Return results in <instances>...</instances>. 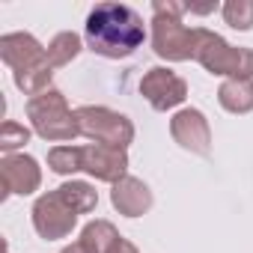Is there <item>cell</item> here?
Wrapping results in <instances>:
<instances>
[{
    "label": "cell",
    "mask_w": 253,
    "mask_h": 253,
    "mask_svg": "<svg viewBox=\"0 0 253 253\" xmlns=\"http://www.w3.org/2000/svg\"><path fill=\"white\" fill-rule=\"evenodd\" d=\"M140 95L152 104V110H173L188 98V84L167 66H155L140 81Z\"/></svg>",
    "instance_id": "cell-7"
},
{
    "label": "cell",
    "mask_w": 253,
    "mask_h": 253,
    "mask_svg": "<svg viewBox=\"0 0 253 253\" xmlns=\"http://www.w3.org/2000/svg\"><path fill=\"white\" fill-rule=\"evenodd\" d=\"M57 194L66 200V206H72L78 214H89L95 211L98 206V191L89 185V182H78V179H69L57 188Z\"/></svg>",
    "instance_id": "cell-15"
},
{
    "label": "cell",
    "mask_w": 253,
    "mask_h": 253,
    "mask_svg": "<svg viewBox=\"0 0 253 253\" xmlns=\"http://www.w3.org/2000/svg\"><path fill=\"white\" fill-rule=\"evenodd\" d=\"M75 113H78L81 134L89 137L92 143H104V146H116V149H128L134 143V122L125 113H116L101 104H84Z\"/></svg>",
    "instance_id": "cell-5"
},
{
    "label": "cell",
    "mask_w": 253,
    "mask_h": 253,
    "mask_svg": "<svg viewBox=\"0 0 253 253\" xmlns=\"http://www.w3.org/2000/svg\"><path fill=\"white\" fill-rule=\"evenodd\" d=\"M48 167L57 176H75V173H81L84 170V146H72V143L54 146L48 152Z\"/></svg>",
    "instance_id": "cell-18"
},
{
    "label": "cell",
    "mask_w": 253,
    "mask_h": 253,
    "mask_svg": "<svg viewBox=\"0 0 253 253\" xmlns=\"http://www.w3.org/2000/svg\"><path fill=\"white\" fill-rule=\"evenodd\" d=\"M110 203L122 217H140L152 209V191L143 179L137 176H125L113 185L110 191Z\"/></svg>",
    "instance_id": "cell-12"
},
{
    "label": "cell",
    "mask_w": 253,
    "mask_h": 253,
    "mask_svg": "<svg viewBox=\"0 0 253 253\" xmlns=\"http://www.w3.org/2000/svg\"><path fill=\"white\" fill-rule=\"evenodd\" d=\"M0 179H3V197H30L42 185V167L33 155H3Z\"/></svg>",
    "instance_id": "cell-9"
},
{
    "label": "cell",
    "mask_w": 253,
    "mask_h": 253,
    "mask_svg": "<svg viewBox=\"0 0 253 253\" xmlns=\"http://www.w3.org/2000/svg\"><path fill=\"white\" fill-rule=\"evenodd\" d=\"M152 12V51L167 63L194 60L200 45V27H188L182 21L188 6L173 3V0H155Z\"/></svg>",
    "instance_id": "cell-2"
},
{
    "label": "cell",
    "mask_w": 253,
    "mask_h": 253,
    "mask_svg": "<svg viewBox=\"0 0 253 253\" xmlns=\"http://www.w3.org/2000/svg\"><path fill=\"white\" fill-rule=\"evenodd\" d=\"M84 173H89L98 182L116 185L119 179L128 176V152L104 143H89L84 146Z\"/></svg>",
    "instance_id": "cell-10"
},
{
    "label": "cell",
    "mask_w": 253,
    "mask_h": 253,
    "mask_svg": "<svg viewBox=\"0 0 253 253\" xmlns=\"http://www.w3.org/2000/svg\"><path fill=\"white\" fill-rule=\"evenodd\" d=\"M60 253H86V250L81 247V241H75V244H69V247H63Z\"/></svg>",
    "instance_id": "cell-22"
},
{
    "label": "cell",
    "mask_w": 253,
    "mask_h": 253,
    "mask_svg": "<svg viewBox=\"0 0 253 253\" xmlns=\"http://www.w3.org/2000/svg\"><path fill=\"white\" fill-rule=\"evenodd\" d=\"M33 229L39 232V238L45 241H60V238H69L72 229L78 226V211L72 206H66V200L51 191V194H42L36 203H33Z\"/></svg>",
    "instance_id": "cell-6"
},
{
    "label": "cell",
    "mask_w": 253,
    "mask_h": 253,
    "mask_svg": "<svg viewBox=\"0 0 253 253\" xmlns=\"http://www.w3.org/2000/svg\"><path fill=\"white\" fill-rule=\"evenodd\" d=\"M81 51H84L81 36L72 33V30H63V33H57V36L48 42V63H51V69H63V66H69Z\"/></svg>",
    "instance_id": "cell-16"
},
{
    "label": "cell",
    "mask_w": 253,
    "mask_h": 253,
    "mask_svg": "<svg viewBox=\"0 0 253 253\" xmlns=\"http://www.w3.org/2000/svg\"><path fill=\"white\" fill-rule=\"evenodd\" d=\"M217 101L226 113H250L253 110V81H223L217 86Z\"/></svg>",
    "instance_id": "cell-14"
},
{
    "label": "cell",
    "mask_w": 253,
    "mask_h": 253,
    "mask_svg": "<svg viewBox=\"0 0 253 253\" xmlns=\"http://www.w3.org/2000/svg\"><path fill=\"white\" fill-rule=\"evenodd\" d=\"M119 238H122V235H119V229H116L110 220L95 217V220H89V223L81 229V238H78V241H81V247H84L86 253H110Z\"/></svg>",
    "instance_id": "cell-13"
},
{
    "label": "cell",
    "mask_w": 253,
    "mask_h": 253,
    "mask_svg": "<svg viewBox=\"0 0 253 253\" xmlns=\"http://www.w3.org/2000/svg\"><path fill=\"white\" fill-rule=\"evenodd\" d=\"M220 12L232 30H241V33L253 30V0H226Z\"/></svg>",
    "instance_id": "cell-19"
},
{
    "label": "cell",
    "mask_w": 253,
    "mask_h": 253,
    "mask_svg": "<svg viewBox=\"0 0 253 253\" xmlns=\"http://www.w3.org/2000/svg\"><path fill=\"white\" fill-rule=\"evenodd\" d=\"M0 60L15 75V72L45 66L48 63V48H42L39 39L30 36V33H6V36H0Z\"/></svg>",
    "instance_id": "cell-11"
},
{
    "label": "cell",
    "mask_w": 253,
    "mask_h": 253,
    "mask_svg": "<svg viewBox=\"0 0 253 253\" xmlns=\"http://www.w3.org/2000/svg\"><path fill=\"white\" fill-rule=\"evenodd\" d=\"M12 81H15V86H18L24 95L36 98V95H42V92L54 89V86H51V81H54V69H51V63H45V66L27 69V72H15V75H12Z\"/></svg>",
    "instance_id": "cell-17"
},
{
    "label": "cell",
    "mask_w": 253,
    "mask_h": 253,
    "mask_svg": "<svg viewBox=\"0 0 253 253\" xmlns=\"http://www.w3.org/2000/svg\"><path fill=\"white\" fill-rule=\"evenodd\" d=\"M27 143H30V128H24L21 122L6 119L3 125H0V152H3V155H15Z\"/></svg>",
    "instance_id": "cell-20"
},
{
    "label": "cell",
    "mask_w": 253,
    "mask_h": 253,
    "mask_svg": "<svg viewBox=\"0 0 253 253\" xmlns=\"http://www.w3.org/2000/svg\"><path fill=\"white\" fill-rule=\"evenodd\" d=\"M170 134L182 149H188L194 155H209L211 152V125H209L206 113L197 110V107H182V110L173 113Z\"/></svg>",
    "instance_id": "cell-8"
},
{
    "label": "cell",
    "mask_w": 253,
    "mask_h": 253,
    "mask_svg": "<svg viewBox=\"0 0 253 253\" xmlns=\"http://www.w3.org/2000/svg\"><path fill=\"white\" fill-rule=\"evenodd\" d=\"M86 48L107 60H125L146 42L143 18L125 3H95L84 27Z\"/></svg>",
    "instance_id": "cell-1"
},
{
    "label": "cell",
    "mask_w": 253,
    "mask_h": 253,
    "mask_svg": "<svg viewBox=\"0 0 253 253\" xmlns=\"http://www.w3.org/2000/svg\"><path fill=\"white\" fill-rule=\"evenodd\" d=\"M209 75L226 78V81H253V51L229 45L223 36L200 27V45L194 57Z\"/></svg>",
    "instance_id": "cell-4"
},
{
    "label": "cell",
    "mask_w": 253,
    "mask_h": 253,
    "mask_svg": "<svg viewBox=\"0 0 253 253\" xmlns=\"http://www.w3.org/2000/svg\"><path fill=\"white\" fill-rule=\"evenodd\" d=\"M110 253H140V250H137L128 238H119V241H116V247H113Z\"/></svg>",
    "instance_id": "cell-21"
},
{
    "label": "cell",
    "mask_w": 253,
    "mask_h": 253,
    "mask_svg": "<svg viewBox=\"0 0 253 253\" xmlns=\"http://www.w3.org/2000/svg\"><path fill=\"white\" fill-rule=\"evenodd\" d=\"M27 119L33 131L48 143H69L81 134L78 128V113L69 107L66 95L60 89H48L27 101Z\"/></svg>",
    "instance_id": "cell-3"
}]
</instances>
